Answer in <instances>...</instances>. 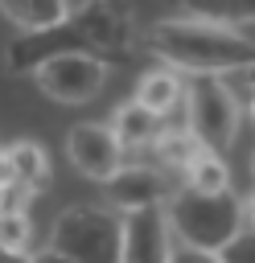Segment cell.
I'll use <instances>...</instances> for the list:
<instances>
[{
  "label": "cell",
  "mask_w": 255,
  "mask_h": 263,
  "mask_svg": "<svg viewBox=\"0 0 255 263\" xmlns=\"http://www.w3.org/2000/svg\"><path fill=\"white\" fill-rule=\"evenodd\" d=\"M90 4H99V0H66V8H70V16H74V12H86Z\"/></svg>",
  "instance_id": "cb8c5ba5"
},
{
  "label": "cell",
  "mask_w": 255,
  "mask_h": 263,
  "mask_svg": "<svg viewBox=\"0 0 255 263\" xmlns=\"http://www.w3.org/2000/svg\"><path fill=\"white\" fill-rule=\"evenodd\" d=\"M243 218H247V226L255 230V189H251V193L243 197Z\"/></svg>",
  "instance_id": "603a6c76"
},
{
  "label": "cell",
  "mask_w": 255,
  "mask_h": 263,
  "mask_svg": "<svg viewBox=\"0 0 255 263\" xmlns=\"http://www.w3.org/2000/svg\"><path fill=\"white\" fill-rule=\"evenodd\" d=\"M29 242H33L29 214H0V251L4 255H29Z\"/></svg>",
  "instance_id": "ac0fdd59"
},
{
  "label": "cell",
  "mask_w": 255,
  "mask_h": 263,
  "mask_svg": "<svg viewBox=\"0 0 255 263\" xmlns=\"http://www.w3.org/2000/svg\"><path fill=\"white\" fill-rule=\"evenodd\" d=\"M173 259V226L165 205L140 210L123 218V263H169Z\"/></svg>",
  "instance_id": "9c48e42d"
},
{
  "label": "cell",
  "mask_w": 255,
  "mask_h": 263,
  "mask_svg": "<svg viewBox=\"0 0 255 263\" xmlns=\"http://www.w3.org/2000/svg\"><path fill=\"white\" fill-rule=\"evenodd\" d=\"M66 53H95L90 41H86V33H82V25H78L74 16L62 21V25H53V29L21 33L16 41H8L4 66H8L12 74H37L41 66H49V62H58V58H66Z\"/></svg>",
  "instance_id": "5b68a950"
},
{
  "label": "cell",
  "mask_w": 255,
  "mask_h": 263,
  "mask_svg": "<svg viewBox=\"0 0 255 263\" xmlns=\"http://www.w3.org/2000/svg\"><path fill=\"white\" fill-rule=\"evenodd\" d=\"M0 12L21 33H37V29H53V25L70 21L66 0H0Z\"/></svg>",
  "instance_id": "5bb4252c"
},
{
  "label": "cell",
  "mask_w": 255,
  "mask_h": 263,
  "mask_svg": "<svg viewBox=\"0 0 255 263\" xmlns=\"http://www.w3.org/2000/svg\"><path fill=\"white\" fill-rule=\"evenodd\" d=\"M111 132H115V140L123 144V152H140V148H152L165 127H160V115H152L140 99H128V103L115 107Z\"/></svg>",
  "instance_id": "8fae6325"
},
{
  "label": "cell",
  "mask_w": 255,
  "mask_h": 263,
  "mask_svg": "<svg viewBox=\"0 0 255 263\" xmlns=\"http://www.w3.org/2000/svg\"><path fill=\"white\" fill-rule=\"evenodd\" d=\"M0 263H33V255H4L0 251Z\"/></svg>",
  "instance_id": "d4e9b609"
},
{
  "label": "cell",
  "mask_w": 255,
  "mask_h": 263,
  "mask_svg": "<svg viewBox=\"0 0 255 263\" xmlns=\"http://www.w3.org/2000/svg\"><path fill=\"white\" fill-rule=\"evenodd\" d=\"M173 234L185 247H202V251H222L230 238H239L247 230L243 218V201L234 193H197V189H177L165 205Z\"/></svg>",
  "instance_id": "7a4b0ae2"
},
{
  "label": "cell",
  "mask_w": 255,
  "mask_h": 263,
  "mask_svg": "<svg viewBox=\"0 0 255 263\" xmlns=\"http://www.w3.org/2000/svg\"><path fill=\"white\" fill-rule=\"evenodd\" d=\"M185 86L189 82H181V74L177 70H148L144 78H140V86H136V99L152 111V115H173V107H185Z\"/></svg>",
  "instance_id": "4fadbf2b"
},
{
  "label": "cell",
  "mask_w": 255,
  "mask_h": 263,
  "mask_svg": "<svg viewBox=\"0 0 255 263\" xmlns=\"http://www.w3.org/2000/svg\"><path fill=\"white\" fill-rule=\"evenodd\" d=\"M144 49L156 53L160 62H169L173 70L189 74V78H202V74L222 78L230 70L243 74L255 62L251 37H243L239 29H226V25L197 21V16H169V21L148 25Z\"/></svg>",
  "instance_id": "6da1fadb"
},
{
  "label": "cell",
  "mask_w": 255,
  "mask_h": 263,
  "mask_svg": "<svg viewBox=\"0 0 255 263\" xmlns=\"http://www.w3.org/2000/svg\"><path fill=\"white\" fill-rule=\"evenodd\" d=\"M185 8H189V16L226 25V29L255 25V0H185Z\"/></svg>",
  "instance_id": "2e32d148"
},
{
  "label": "cell",
  "mask_w": 255,
  "mask_h": 263,
  "mask_svg": "<svg viewBox=\"0 0 255 263\" xmlns=\"http://www.w3.org/2000/svg\"><path fill=\"white\" fill-rule=\"evenodd\" d=\"M37 90L53 103H90L107 86V62L99 53H66L33 74Z\"/></svg>",
  "instance_id": "8992f818"
},
{
  "label": "cell",
  "mask_w": 255,
  "mask_h": 263,
  "mask_svg": "<svg viewBox=\"0 0 255 263\" xmlns=\"http://www.w3.org/2000/svg\"><path fill=\"white\" fill-rule=\"evenodd\" d=\"M251 168H255V160H251Z\"/></svg>",
  "instance_id": "f1b7e54d"
},
{
  "label": "cell",
  "mask_w": 255,
  "mask_h": 263,
  "mask_svg": "<svg viewBox=\"0 0 255 263\" xmlns=\"http://www.w3.org/2000/svg\"><path fill=\"white\" fill-rule=\"evenodd\" d=\"M218 255H222V263H255V230L247 226V230H243L239 238H230Z\"/></svg>",
  "instance_id": "ffe728a7"
},
{
  "label": "cell",
  "mask_w": 255,
  "mask_h": 263,
  "mask_svg": "<svg viewBox=\"0 0 255 263\" xmlns=\"http://www.w3.org/2000/svg\"><path fill=\"white\" fill-rule=\"evenodd\" d=\"M74 21L82 25L90 49L107 62V58H123L132 49V16L119 0H99L86 12H74Z\"/></svg>",
  "instance_id": "30bf717a"
},
{
  "label": "cell",
  "mask_w": 255,
  "mask_h": 263,
  "mask_svg": "<svg viewBox=\"0 0 255 263\" xmlns=\"http://www.w3.org/2000/svg\"><path fill=\"white\" fill-rule=\"evenodd\" d=\"M243 82H247V86H251V90H255V62H251V66H247V70H243Z\"/></svg>",
  "instance_id": "4316f807"
},
{
  "label": "cell",
  "mask_w": 255,
  "mask_h": 263,
  "mask_svg": "<svg viewBox=\"0 0 255 263\" xmlns=\"http://www.w3.org/2000/svg\"><path fill=\"white\" fill-rule=\"evenodd\" d=\"M251 115H255V90H251Z\"/></svg>",
  "instance_id": "83f0119b"
},
{
  "label": "cell",
  "mask_w": 255,
  "mask_h": 263,
  "mask_svg": "<svg viewBox=\"0 0 255 263\" xmlns=\"http://www.w3.org/2000/svg\"><path fill=\"white\" fill-rule=\"evenodd\" d=\"M66 156L82 177H90L99 185H107L123 168V144L115 140L111 123H95V119L74 123L66 132Z\"/></svg>",
  "instance_id": "52a82bcc"
},
{
  "label": "cell",
  "mask_w": 255,
  "mask_h": 263,
  "mask_svg": "<svg viewBox=\"0 0 255 263\" xmlns=\"http://www.w3.org/2000/svg\"><path fill=\"white\" fill-rule=\"evenodd\" d=\"M33 263H74V259H66L58 247H41V251L33 255Z\"/></svg>",
  "instance_id": "7402d4cb"
},
{
  "label": "cell",
  "mask_w": 255,
  "mask_h": 263,
  "mask_svg": "<svg viewBox=\"0 0 255 263\" xmlns=\"http://www.w3.org/2000/svg\"><path fill=\"white\" fill-rule=\"evenodd\" d=\"M8 181V156H4V148H0V185Z\"/></svg>",
  "instance_id": "484cf974"
},
{
  "label": "cell",
  "mask_w": 255,
  "mask_h": 263,
  "mask_svg": "<svg viewBox=\"0 0 255 263\" xmlns=\"http://www.w3.org/2000/svg\"><path fill=\"white\" fill-rule=\"evenodd\" d=\"M152 156H156V164H160L165 173H173V168L189 173V164L202 156V144H197V136H193L189 127H169V132L156 136Z\"/></svg>",
  "instance_id": "9a60e30c"
},
{
  "label": "cell",
  "mask_w": 255,
  "mask_h": 263,
  "mask_svg": "<svg viewBox=\"0 0 255 263\" xmlns=\"http://www.w3.org/2000/svg\"><path fill=\"white\" fill-rule=\"evenodd\" d=\"M103 197L111 210H119L123 218L128 214H140V210H160L169 205V177L165 168H148V164H123L107 185H103Z\"/></svg>",
  "instance_id": "ba28073f"
},
{
  "label": "cell",
  "mask_w": 255,
  "mask_h": 263,
  "mask_svg": "<svg viewBox=\"0 0 255 263\" xmlns=\"http://www.w3.org/2000/svg\"><path fill=\"white\" fill-rule=\"evenodd\" d=\"M185 185L197 189V193H230V168H226V156L202 148V156H197V160L189 164V173H185Z\"/></svg>",
  "instance_id": "e0dca14e"
},
{
  "label": "cell",
  "mask_w": 255,
  "mask_h": 263,
  "mask_svg": "<svg viewBox=\"0 0 255 263\" xmlns=\"http://www.w3.org/2000/svg\"><path fill=\"white\" fill-rule=\"evenodd\" d=\"M169 263H222V255L218 251H202V247H173V259Z\"/></svg>",
  "instance_id": "44dd1931"
},
{
  "label": "cell",
  "mask_w": 255,
  "mask_h": 263,
  "mask_svg": "<svg viewBox=\"0 0 255 263\" xmlns=\"http://www.w3.org/2000/svg\"><path fill=\"white\" fill-rule=\"evenodd\" d=\"M29 201H33V193L25 185H16L12 177L0 185V214H29Z\"/></svg>",
  "instance_id": "d6986e66"
},
{
  "label": "cell",
  "mask_w": 255,
  "mask_h": 263,
  "mask_svg": "<svg viewBox=\"0 0 255 263\" xmlns=\"http://www.w3.org/2000/svg\"><path fill=\"white\" fill-rule=\"evenodd\" d=\"M185 127L197 136L206 152L226 156L239 140V99L226 78L202 74L185 86Z\"/></svg>",
  "instance_id": "277c9868"
},
{
  "label": "cell",
  "mask_w": 255,
  "mask_h": 263,
  "mask_svg": "<svg viewBox=\"0 0 255 263\" xmlns=\"http://www.w3.org/2000/svg\"><path fill=\"white\" fill-rule=\"evenodd\" d=\"M49 247L74 263H123V214L111 205H70L58 214Z\"/></svg>",
  "instance_id": "3957f363"
},
{
  "label": "cell",
  "mask_w": 255,
  "mask_h": 263,
  "mask_svg": "<svg viewBox=\"0 0 255 263\" xmlns=\"http://www.w3.org/2000/svg\"><path fill=\"white\" fill-rule=\"evenodd\" d=\"M4 156H8V177L29 193H41L49 185V152L37 140H16L4 148Z\"/></svg>",
  "instance_id": "7c38bea8"
}]
</instances>
